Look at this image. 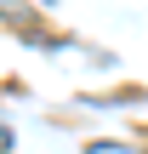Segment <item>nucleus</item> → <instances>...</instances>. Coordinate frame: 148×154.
I'll use <instances>...</instances> for the list:
<instances>
[{
    "mask_svg": "<svg viewBox=\"0 0 148 154\" xmlns=\"http://www.w3.org/2000/svg\"><path fill=\"white\" fill-rule=\"evenodd\" d=\"M0 154H11V131H6V126H0Z\"/></svg>",
    "mask_w": 148,
    "mask_h": 154,
    "instance_id": "f03ea898",
    "label": "nucleus"
},
{
    "mask_svg": "<svg viewBox=\"0 0 148 154\" xmlns=\"http://www.w3.org/2000/svg\"><path fill=\"white\" fill-rule=\"evenodd\" d=\"M86 154H143V149H131V143H91Z\"/></svg>",
    "mask_w": 148,
    "mask_h": 154,
    "instance_id": "f257e3e1",
    "label": "nucleus"
}]
</instances>
